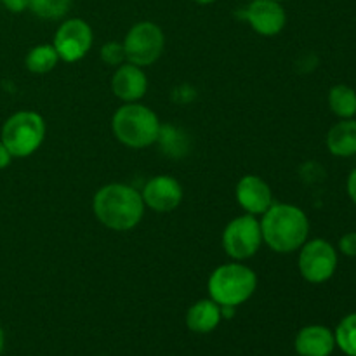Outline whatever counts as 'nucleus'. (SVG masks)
Listing matches in <instances>:
<instances>
[{"label":"nucleus","instance_id":"obj_3","mask_svg":"<svg viewBox=\"0 0 356 356\" xmlns=\"http://www.w3.org/2000/svg\"><path fill=\"white\" fill-rule=\"evenodd\" d=\"M111 131L124 146L143 149L159 141L162 125L152 108L141 103H125L113 113Z\"/></svg>","mask_w":356,"mask_h":356},{"label":"nucleus","instance_id":"obj_14","mask_svg":"<svg viewBox=\"0 0 356 356\" xmlns=\"http://www.w3.org/2000/svg\"><path fill=\"white\" fill-rule=\"evenodd\" d=\"M294 350L299 356H330L336 350L334 330L325 325H306L294 339Z\"/></svg>","mask_w":356,"mask_h":356},{"label":"nucleus","instance_id":"obj_17","mask_svg":"<svg viewBox=\"0 0 356 356\" xmlns=\"http://www.w3.org/2000/svg\"><path fill=\"white\" fill-rule=\"evenodd\" d=\"M61 61L56 52L54 45L52 44H40L35 45L28 51L26 58H24V66L28 72L37 73V75H44V73L52 72L56 65Z\"/></svg>","mask_w":356,"mask_h":356},{"label":"nucleus","instance_id":"obj_24","mask_svg":"<svg viewBox=\"0 0 356 356\" xmlns=\"http://www.w3.org/2000/svg\"><path fill=\"white\" fill-rule=\"evenodd\" d=\"M346 190H348V197H350L351 202L356 205V167L351 170L350 176H348Z\"/></svg>","mask_w":356,"mask_h":356},{"label":"nucleus","instance_id":"obj_10","mask_svg":"<svg viewBox=\"0 0 356 356\" xmlns=\"http://www.w3.org/2000/svg\"><path fill=\"white\" fill-rule=\"evenodd\" d=\"M143 202L148 209L155 212H172L183 202V186L176 177L169 174H160V176L152 177L145 188L141 190Z\"/></svg>","mask_w":356,"mask_h":356},{"label":"nucleus","instance_id":"obj_5","mask_svg":"<svg viewBox=\"0 0 356 356\" xmlns=\"http://www.w3.org/2000/svg\"><path fill=\"white\" fill-rule=\"evenodd\" d=\"M0 139L13 159H26L33 155L45 139V120L31 110L16 111L2 125Z\"/></svg>","mask_w":356,"mask_h":356},{"label":"nucleus","instance_id":"obj_6","mask_svg":"<svg viewBox=\"0 0 356 356\" xmlns=\"http://www.w3.org/2000/svg\"><path fill=\"white\" fill-rule=\"evenodd\" d=\"M124 51L127 63L136 66H152L160 59L165 49L163 30L153 21H139L132 24L124 38Z\"/></svg>","mask_w":356,"mask_h":356},{"label":"nucleus","instance_id":"obj_19","mask_svg":"<svg viewBox=\"0 0 356 356\" xmlns=\"http://www.w3.org/2000/svg\"><path fill=\"white\" fill-rule=\"evenodd\" d=\"M336 348L346 356H356V313H350L339 322L334 330Z\"/></svg>","mask_w":356,"mask_h":356},{"label":"nucleus","instance_id":"obj_26","mask_svg":"<svg viewBox=\"0 0 356 356\" xmlns=\"http://www.w3.org/2000/svg\"><path fill=\"white\" fill-rule=\"evenodd\" d=\"M3 346H6V334H3L2 325H0V353L3 351Z\"/></svg>","mask_w":356,"mask_h":356},{"label":"nucleus","instance_id":"obj_20","mask_svg":"<svg viewBox=\"0 0 356 356\" xmlns=\"http://www.w3.org/2000/svg\"><path fill=\"white\" fill-rule=\"evenodd\" d=\"M72 0H30L28 9L40 19H61L68 14Z\"/></svg>","mask_w":356,"mask_h":356},{"label":"nucleus","instance_id":"obj_28","mask_svg":"<svg viewBox=\"0 0 356 356\" xmlns=\"http://www.w3.org/2000/svg\"><path fill=\"white\" fill-rule=\"evenodd\" d=\"M277 2H284V0H277Z\"/></svg>","mask_w":356,"mask_h":356},{"label":"nucleus","instance_id":"obj_18","mask_svg":"<svg viewBox=\"0 0 356 356\" xmlns=\"http://www.w3.org/2000/svg\"><path fill=\"white\" fill-rule=\"evenodd\" d=\"M329 108L336 117H356V90L346 83H337L329 90Z\"/></svg>","mask_w":356,"mask_h":356},{"label":"nucleus","instance_id":"obj_13","mask_svg":"<svg viewBox=\"0 0 356 356\" xmlns=\"http://www.w3.org/2000/svg\"><path fill=\"white\" fill-rule=\"evenodd\" d=\"M111 90L124 103H139L148 90V76L141 66L125 61L115 68L111 76Z\"/></svg>","mask_w":356,"mask_h":356},{"label":"nucleus","instance_id":"obj_2","mask_svg":"<svg viewBox=\"0 0 356 356\" xmlns=\"http://www.w3.org/2000/svg\"><path fill=\"white\" fill-rule=\"evenodd\" d=\"M263 243L278 254L296 252L308 240L309 219L302 209L294 204L273 202L261 216Z\"/></svg>","mask_w":356,"mask_h":356},{"label":"nucleus","instance_id":"obj_12","mask_svg":"<svg viewBox=\"0 0 356 356\" xmlns=\"http://www.w3.org/2000/svg\"><path fill=\"white\" fill-rule=\"evenodd\" d=\"M235 197L242 211L256 218L263 216L275 202L270 184L256 174H247L236 183Z\"/></svg>","mask_w":356,"mask_h":356},{"label":"nucleus","instance_id":"obj_7","mask_svg":"<svg viewBox=\"0 0 356 356\" xmlns=\"http://www.w3.org/2000/svg\"><path fill=\"white\" fill-rule=\"evenodd\" d=\"M263 245L259 218L242 214L232 219L222 232V249L233 261H247L257 254Z\"/></svg>","mask_w":356,"mask_h":356},{"label":"nucleus","instance_id":"obj_23","mask_svg":"<svg viewBox=\"0 0 356 356\" xmlns=\"http://www.w3.org/2000/svg\"><path fill=\"white\" fill-rule=\"evenodd\" d=\"M2 3L7 10H10V13H14V14H19V13H23V10L28 9V3H30V0H2Z\"/></svg>","mask_w":356,"mask_h":356},{"label":"nucleus","instance_id":"obj_4","mask_svg":"<svg viewBox=\"0 0 356 356\" xmlns=\"http://www.w3.org/2000/svg\"><path fill=\"white\" fill-rule=\"evenodd\" d=\"M209 298L219 306L238 308L249 301L257 289V275L242 261L221 264L211 273L207 282Z\"/></svg>","mask_w":356,"mask_h":356},{"label":"nucleus","instance_id":"obj_25","mask_svg":"<svg viewBox=\"0 0 356 356\" xmlns=\"http://www.w3.org/2000/svg\"><path fill=\"white\" fill-rule=\"evenodd\" d=\"M10 160H13V155L9 153V149L6 148V145L0 139V170H3L6 167L10 165Z\"/></svg>","mask_w":356,"mask_h":356},{"label":"nucleus","instance_id":"obj_16","mask_svg":"<svg viewBox=\"0 0 356 356\" xmlns=\"http://www.w3.org/2000/svg\"><path fill=\"white\" fill-rule=\"evenodd\" d=\"M327 149L334 156L348 159L356 155V118H343L327 132Z\"/></svg>","mask_w":356,"mask_h":356},{"label":"nucleus","instance_id":"obj_15","mask_svg":"<svg viewBox=\"0 0 356 356\" xmlns=\"http://www.w3.org/2000/svg\"><path fill=\"white\" fill-rule=\"evenodd\" d=\"M221 322V306L211 298L200 299L186 312V327L195 334H211Z\"/></svg>","mask_w":356,"mask_h":356},{"label":"nucleus","instance_id":"obj_22","mask_svg":"<svg viewBox=\"0 0 356 356\" xmlns=\"http://www.w3.org/2000/svg\"><path fill=\"white\" fill-rule=\"evenodd\" d=\"M339 250L348 257H356V232H350L339 238Z\"/></svg>","mask_w":356,"mask_h":356},{"label":"nucleus","instance_id":"obj_8","mask_svg":"<svg viewBox=\"0 0 356 356\" xmlns=\"http://www.w3.org/2000/svg\"><path fill=\"white\" fill-rule=\"evenodd\" d=\"M337 250L323 238L306 240L299 249L298 268L301 277L313 285L329 282L337 270Z\"/></svg>","mask_w":356,"mask_h":356},{"label":"nucleus","instance_id":"obj_11","mask_svg":"<svg viewBox=\"0 0 356 356\" xmlns=\"http://www.w3.org/2000/svg\"><path fill=\"white\" fill-rule=\"evenodd\" d=\"M245 19L261 37H275L287 24V13L277 0H252L245 7Z\"/></svg>","mask_w":356,"mask_h":356},{"label":"nucleus","instance_id":"obj_9","mask_svg":"<svg viewBox=\"0 0 356 356\" xmlns=\"http://www.w3.org/2000/svg\"><path fill=\"white\" fill-rule=\"evenodd\" d=\"M94 44V31L87 21L70 17L63 21L54 33V45L59 59L65 63H76L87 56Z\"/></svg>","mask_w":356,"mask_h":356},{"label":"nucleus","instance_id":"obj_27","mask_svg":"<svg viewBox=\"0 0 356 356\" xmlns=\"http://www.w3.org/2000/svg\"><path fill=\"white\" fill-rule=\"evenodd\" d=\"M193 2L200 3V6H209V3H214L216 0H193Z\"/></svg>","mask_w":356,"mask_h":356},{"label":"nucleus","instance_id":"obj_1","mask_svg":"<svg viewBox=\"0 0 356 356\" xmlns=\"http://www.w3.org/2000/svg\"><path fill=\"white\" fill-rule=\"evenodd\" d=\"M92 211L97 221L113 232H129L141 222L146 205L141 191L124 183H110L96 191Z\"/></svg>","mask_w":356,"mask_h":356},{"label":"nucleus","instance_id":"obj_21","mask_svg":"<svg viewBox=\"0 0 356 356\" xmlns=\"http://www.w3.org/2000/svg\"><path fill=\"white\" fill-rule=\"evenodd\" d=\"M101 59H103L104 65L108 66H120L124 65L127 59H125V51L124 44L122 42H108L101 47Z\"/></svg>","mask_w":356,"mask_h":356}]
</instances>
